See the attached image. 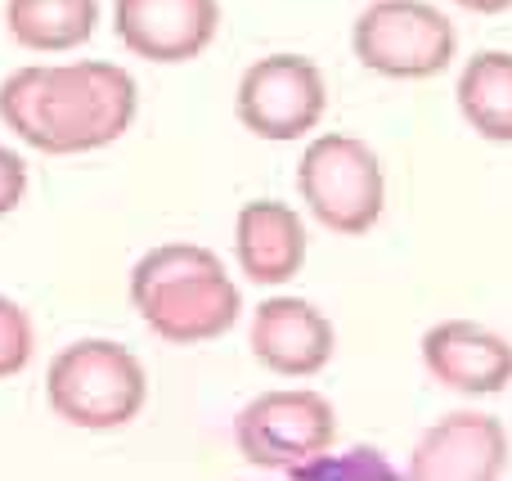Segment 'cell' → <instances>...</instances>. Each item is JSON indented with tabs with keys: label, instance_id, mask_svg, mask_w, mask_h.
Here are the masks:
<instances>
[{
	"label": "cell",
	"instance_id": "1",
	"mask_svg": "<svg viewBox=\"0 0 512 481\" xmlns=\"http://www.w3.org/2000/svg\"><path fill=\"white\" fill-rule=\"evenodd\" d=\"M140 113V86L122 63H27L0 81V122L45 158L117 144Z\"/></svg>",
	"mask_w": 512,
	"mask_h": 481
},
{
	"label": "cell",
	"instance_id": "2",
	"mask_svg": "<svg viewBox=\"0 0 512 481\" xmlns=\"http://www.w3.org/2000/svg\"><path fill=\"white\" fill-rule=\"evenodd\" d=\"M131 306L171 347H203L239 324L243 293L203 243H158L131 270Z\"/></svg>",
	"mask_w": 512,
	"mask_h": 481
},
{
	"label": "cell",
	"instance_id": "3",
	"mask_svg": "<svg viewBox=\"0 0 512 481\" xmlns=\"http://www.w3.org/2000/svg\"><path fill=\"white\" fill-rule=\"evenodd\" d=\"M45 401L63 423L81 432H117L149 405V374L122 342L81 338L54 351L45 369Z\"/></svg>",
	"mask_w": 512,
	"mask_h": 481
},
{
	"label": "cell",
	"instance_id": "4",
	"mask_svg": "<svg viewBox=\"0 0 512 481\" xmlns=\"http://www.w3.org/2000/svg\"><path fill=\"white\" fill-rule=\"evenodd\" d=\"M297 189L306 212L333 234H369L387 207V176L378 153L342 131H324L297 162Z\"/></svg>",
	"mask_w": 512,
	"mask_h": 481
},
{
	"label": "cell",
	"instance_id": "5",
	"mask_svg": "<svg viewBox=\"0 0 512 481\" xmlns=\"http://www.w3.org/2000/svg\"><path fill=\"white\" fill-rule=\"evenodd\" d=\"M351 50L378 77L427 81L454 63L459 32L432 0H373L351 23Z\"/></svg>",
	"mask_w": 512,
	"mask_h": 481
},
{
	"label": "cell",
	"instance_id": "6",
	"mask_svg": "<svg viewBox=\"0 0 512 481\" xmlns=\"http://www.w3.org/2000/svg\"><path fill=\"white\" fill-rule=\"evenodd\" d=\"M234 446L252 468L292 473L337 446V410L315 387H274L234 414Z\"/></svg>",
	"mask_w": 512,
	"mask_h": 481
},
{
	"label": "cell",
	"instance_id": "7",
	"mask_svg": "<svg viewBox=\"0 0 512 481\" xmlns=\"http://www.w3.org/2000/svg\"><path fill=\"white\" fill-rule=\"evenodd\" d=\"M328 113V81L310 54H265L243 68L234 90V117L243 131L270 144L310 135Z\"/></svg>",
	"mask_w": 512,
	"mask_h": 481
},
{
	"label": "cell",
	"instance_id": "8",
	"mask_svg": "<svg viewBox=\"0 0 512 481\" xmlns=\"http://www.w3.org/2000/svg\"><path fill=\"white\" fill-rule=\"evenodd\" d=\"M512 468L504 419L486 410H454L436 419L409 450L414 481H499Z\"/></svg>",
	"mask_w": 512,
	"mask_h": 481
},
{
	"label": "cell",
	"instance_id": "9",
	"mask_svg": "<svg viewBox=\"0 0 512 481\" xmlns=\"http://www.w3.org/2000/svg\"><path fill=\"white\" fill-rule=\"evenodd\" d=\"M248 347H252L256 365L270 369V374L315 378L333 360L337 333H333V320L315 302L292 297V293H274L252 311Z\"/></svg>",
	"mask_w": 512,
	"mask_h": 481
},
{
	"label": "cell",
	"instance_id": "10",
	"mask_svg": "<svg viewBox=\"0 0 512 481\" xmlns=\"http://www.w3.org/2000/svg\"><path fill=\"white\" fill-rule=\"evenodd\" d=\"M113 32L135 59L189 63L221 32V0H113Z\"/></svg>",
	"mask_w": 512,
	"mask_h": 481
},
{
	"label": "cell",
	"instance_id": "11",
	"mask_svg": "<svg viewBox=\"0 0 512 481\" xmlns=\"http://www.w3.org/2000/svg\"><path fill=\"white\" fill-rule=\"evenodd\" d=\"M423 369L459 396H499L512 383V342L477 320H441L418 342Z\"/></svg>",
	"mask_w": 512,
	"mask_h": 481
},
{
	"label": "cell",
	"instance_id": "12",
	"mask_svg": "<svg viewBox=\"0 0 512 481\" xmlns=\"http://www.w3.org/2000/svg\"><path fill=\"white\" fill-rule=\"evenodd\" d=\"M306 248V221L279 198H252L234 216V257L252 284H292L306 266Z\"/></svg>",
	"mask_w": 512,
	"mask_h": 481
},
{
	"label": "cell",
	"instance_id": "13",
	"mask_svg": "<svg viewBox=\"0 0 512 481\" xmlns=\"http://www.w3.org/2000/svg\"><path fill=\"white\" fill-rule=\"evenodd\" d=\"M454 104L490 144H512V50H481L459 68Z\"/></svg>",
	"mask_w": 512,
	"mask_h": 481
},
{
	"label": "cell",
	"instance_id": "14",
	"mask_svg": "<svg viewBox=\"0 0 512 481\" xmlns=\"http://www.w3.org/2000/svg\"><path fill=\"white\" fill-rule=\"evenodd\" d=\"M5 27L32 54H68L99 27V0H5Z\"/></svg>",
	"mask_w": 512,
	"mask_h": 481
},
{
	"label": "cell",
	"instance_id": "15",
	"mask_svg": "<svg viewBox=\"0 0 512 481\" xmlns=\"http://www.w3.org/2000/svg\"><path fill=\"white\" fill-rule=\"evenodd\" d=\"M292 481H333V477H346V481H391L396 468L382 459V450L373 446H351V450H324V455L306 459L301 468L288 473Z\"/></svg>",
	"mask_w": 512,
	"mask_h": 481
},
{
	"label": "cell",
	"instance_id": "16",
	"mask_svg": "<svg viewBox=\"0 0 512 481\" xmlns=\"http://www.w3.org/2000/svg\"><path fill=\"white\" fill-rule=\"evenodd\" d=\"M36 356V329L32 315L14 302L0 297V378H18Z\"/></svg>",
	"mask_w": 512,
	"mask_h": 481
},
{
	"label": "cell",
	"instance_id": "17",
	"mask_svg": "<svg viewBox=\"0 0 512 481\" xmlns=\"http://www.w3.org/2000/svg\"><path fill=\"white\" fill-rule=\"evenodd\" d=\"M27 194V162L23 153L0 144V216H9Z\"/></svg>",
	"mask_w": 512,
	"mask_h": 481
},
{
	"label": "cell",
	"instance_id": "18",
	"mask_svg": "<svg viewBox=\"0 0 512 481\" xmlns=\"http://www.w3.org/2000/svg\"><path fill=\"white\" fill-rule=\"evenodd\" d=\"M459 9H468V14H508L512 0H454Z\"/></svg>",
	"mask_w": 512,
	"mask_h": 481
}]
</instances>
